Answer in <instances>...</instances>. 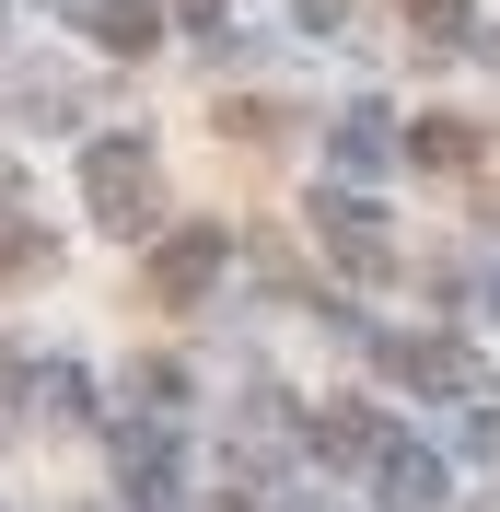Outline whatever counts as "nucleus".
Listing matches in <instances>:
<instances>
[{
    "instance_id": "obj_1",
    "label": "nucleus",
    "mask_w": 500,
    "mask_h": 512,
    "mask_svg": "<svg viewBox=\"0 0 500 512\" xmlns=\"http://www.w3.org/2000/svg\"><path fill=\"white\" fill-rule=\"evenodd\" d=\"M82 210H94L105 233H152V222H163V163H152V140H94V152H82Z\"/></svg>"
},
{
    "instance_id": "obj_2",
    "label": "nucleus",
    "mask_w": 500,
    "mask_h": 512,
    "mask_svg": "<svg viewBox=\"0 0 500 512\" xmlns=\"http://www.w3.org/2000/svg\"><path fill=\"white\" fill-rule=\"evenodd\" d=\"M221 268H233V233H221V222H187V233H163V245H152V303H175V315H187V303L221 280Z\"/></svg>"
},
{
    "instance_id": "obj_3",
    "label": "nucleus",
    "mask_w": 500,
    "mask_h": 512,
    "mask_svg": "<svg viewBox=\"0 0 500 512\" xmlns=\"http://www.w3.org/2000/svg\"><path fill=\"white\" fill-rule=\"evenodd\" d=\"M314 233H326V245H338V268L349 280H396V233H384V210L373 198H314Z\"/></svg>"
},
{
    "instance_id": "obj_4",
    "label": "nucleus",
    "mask_w": 500,
    "mask_h": 512,
    "mask_svg": "<svg viewBox=\"0 0 500 512\" xmlns=\"http://www.w3.org/2000/svg\"><path fill=\"white\" fill-rule=\"evenodd\" d=\"M384 373L419 396H477V350L466 338H384Z\"/></svg>"
},
{
    "instance_id": "obj_5",
    "label": "nucleus",
    "mask_w": 500,
    "mask_h": 512,
    "mask_svg": "<svg viewBox=\"0 0 500 512\" xmlns=\"http://www.w3.org/2000/svg\"><path fill=\"white\" fill-rule=\"evenodd\" d=\"M82 35L105 59H152L163 47V0H82Z\"/></svg>"
},
{
    "instance_id": "obj_6",
    "label": "nucleus",
    "mask_w": 500,
    "mask_h": 512,
    "mask_svg": "<svg viewBox=\"0 0 500 512\" xmlns=\"http://www.w3.org/2000/svg\"><path fill=\"white\" fill-rule=\"evenodd\" d=\"M314 454H326V466H384L396 431H384L373 408H314Z\"/></svg>"
},
{
    "instance_id": "obj_7",
    "label": "nucleus",
    "mask_w": 500,
    "mask_h": 512,
    "mask_svg": "<svg viewBox=\"0 0 500 512\" xmlns=\"http://www.w3.org/2000/svg\"><path fill=\"white\" fill-rule=\"evenodd\" d=\"M117 478H128V512L175 501V443H163V431H128V443H117Z\"/></svg>"
},
{
    "instance_id": "obj_8",
    "label": "nucleus",
    "mask_w": 500,
    "mask_h": 512,
    "mask_svg": "<svg viewBox=\"0 0 500 512\" xmlns=\"http://www.w3.org/2000/svg\"><path fill=\"white\" fill-rule=\"evenodd\" d=\"M431 501H442V466L396 443V454H384V512H431Z\"/></svg>"
},
{
    "instance_id": "obj_9",
    "label": "nucleus",
    "mask_w": 500,
    "mask_h": 512,
    "mask_svg": "<svg viewBox=\"0 0 500 512\" xmlns=\"http://www.w3.org/2000/svg\"><path fill=\"white\" fill-rule=\"evenodd\" d=\"M407 152L454 175V163H477V128H466V117H419V128H407Z\"/></svg>"
},
{
    "instance_id": "obj_10",
    "label": "nucleus",
    "mask_w": 500,
    "mask_h": 512,
    "mask_svg": "<svg viewBox=\"0 0 500 512\" xmlns=\"http://www.w3.org/2000/svg\"><path fill=\"white\" fill-rule=\"evenodd\" d=\"M384 152H396V140H384V105H349V117H338V163H361V175H373Z\"/></svg>"
},
{
    "instance_id": "obj_11",
    "label": "nucleus",
    "mask_w": 500,
    "mask_h": 512,
    "mask_svg": "<svg viewBox=\"0 0 500 512\" xmlns=\"http://www.w3.org/2000/svg\"><path fill=\"white\" fill-rule=\"evenodd\" d=\"M407 24H419V47H466V0H407Z\"/></svg>"
},
{
    "instance_id": "obj_12",
    "label": "nucleus",
    "mask_w": 500,
    "mask_h": 512,
    "mask_svg": "<svg viewBox=\"0 0 500 512\" xmlns=\"http://www.w3.org/2000/svg\"><path fill=\"white\" fill-rule=\"evenodd\" d=\"M24 268H47V233H24V222H0V280H24Z\"/></svg>"
},
{
    "instance_id": "obj_13",
    "label": "nucleus",
    "mask_w": 500,
    "mask_h": 512,
    "mask_svg": "<svg viewBox=\"0 0 500 512\" xmlns=\"http://www.w3.org/2000/svg\"><path fill=\"white\" fill-rule=\"evenodd\" d=\"M221 128H233V140H280L291 117H280V105H221Z\"/></svg>"
},
{
    "instance_id": "obj_14",
    "label": "nucleus",
    "mask_w": 500,
    "mask_h": 512,
    "mask_svg": "<svg viewBox=\"0 0 500 512\" xmlns=\"http://www.w3.org/2000/svg\"><path fill=\"white\" fill-rule=\"evenodd\" d=\"M291 12H303L314 35H338V24H349V0H291Z\"/></svg>"
},
{
    "instance_id": "obj_15",
    "label": "nucleus",
    "mask_w": 500,
    "mask_h": 512,
    "mask_svg": "<svg viewBox=\"0 0 500 512\" xmlns=\"http://www.w3.org/2000/svg\"><path fill=\"white\" fill-rule=\"evenodd\" d=\"M175 12H187V24H198V35L221 47V0H175Z\"/></svg>"
}]
</instances>
